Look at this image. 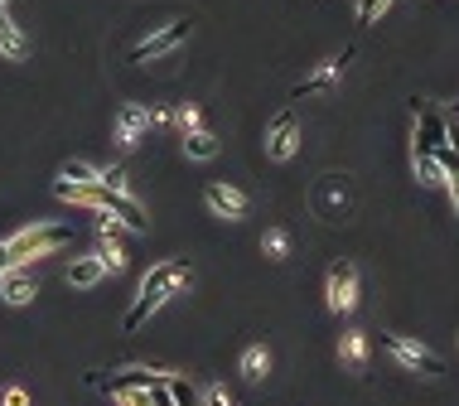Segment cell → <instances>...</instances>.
<instances>
[{
	"mask_svg": "<svg viewBox=\"0 0 459 406\" xmlns=\"http://www.w3.org/2000/svg\"><path fill=\"white\" fill-rule=\"evenodd\" d=\"M305 203H310V213H314L320 223H329V228L348 223L353 208H358V189H353V174H344V170H324V174L310 184Z\"/></svg>",
	"mask_w": 459,
	"mask_h": 406,
	"instance_id": "obj_1",
	"label": "cell"
},
{
	"mask_svg": "<svg viewBox=\"0 0 459 406\" xmlns=\"http://www.w3.org/2000/svg\"><path fill=\"white\" fill-rule=\"evenodd\" d=\"M68 242H73V228H63V223H34V228L10 237V257H15V266H29V261L54 257Z\"/></svg>",
	"mask_w": 459,
	"mask_h": 406,
	"instance_id": "obj_2",
	"label": "cell"
},
{
	"mask_svg": "<svg viewBox=\"0 0 459 406\" xmlns=\"http://www.w3.org/2000/svg\"><path fill=\"white\" fill-rule=\"evenodd\" d=\"M382 353L392 358V363H402L406 373H421V377H440L445 373V363H440V353H430L426 343H416V339H406V334H382Z\"/></svg>",
	"mask_w": 459,
	"mask_h": 406,
	"instance_id": "obj_3",
	"label": "cell"
},
{
	"mask_svg": "<svg viewBox=\"0 0 459 406\" xmlns=\"http://www.w3.org/2000/svg\"><path fill=\"white\" fill-rule=\"evenodd\" d=\"M324 300H329V315H353L358 309V266H353L348 257H338L334 266H329L324 276Z\"/></svg>",
	"mask_w": 459,
	"mask_h": 406,
	"instance_id": "obj_4",
	"label": "cell"
},
{
	"mask_svg": "<svg viewBox=\"0 0 459 406\" xmlns=\"http://www.w3.org/2000/svg\"><path fill=\"white\" fill-rule=\"evenodd\" d=\"M194 34V20H170V25H160L155 34H146L140 44H131V54H126V63H146V58H160V54H174L184 39Z\"/></svg>",
	"mask_w": 459,
	"mask_h": 406,
	"instance_id": "obj_5",
	"label": "cell"
},
{
	"mask_svg": "<svg viewBox=\"0 0 459 406\" xmlns=\"http://www.w3.org/2000/svg\"><path fill=\"white\" fill-rule=\"evenodd\" d=\"M411 116H416V140L411 146H426V150L450 146V116L435 112L426 97H411Z\"/></svg>",
	"mask_w": 459,
	"mask_h": 406,
	"instance_id": "obj_6",
	"label": "cell"
},
{
	"mask_svg": "<svg viewBox=\"0 0 459 406\" xmlns=\"http://www.w3.org/2000/svg\"><path fill=\"white\" fill-rule=\"evenodd\" d=\"M348 63H353V49L334 54V58H324V63H320V73H310L305 82H296V88H290V102H305V97H320V92H329L338 78L348 73Z\"/></svg>",
	"mask_w": 459,
	"mask_h": 406,
	"instance_id": "obj_7",
	"label": "cell"
},
{
	"mask_svg": "<svg viewBox=\"0 0 459 406\" xmlns=\"http://www.w3.org/2000/svg\"><path fill=\"white\" fill-rule=\"evenodd\" d=\"M266 155L276 165H286V160H296L300 155V122H296V112H280L276 122H271L266 131Z\"/></svg>",
	"mask_w": 459,
	"mask_h": 406,
	"instance_id": "obj_8",
	"label": "cell"
},
{
	"mask_svg": "<svg viewBox=\"0 0 459 406\" xmlns=\"http://www.w3.org/2000/svg\"><path fill=\"white\" fill-rule=\"evenodd\" d=\"M204 203H208V213H218V218H228V223H242L246 213H252V199L232 184H204Z\"/></svg>",
	"mask_w": 459,
	"mask_h": 406,
	"instance_id": "obj_9",
	"label": "cell"
},
{
	"mask_svg": "<svg viewBox=\"0 0 459 406\" xmlns=\"http://www.w3.org/2000/svg\"><path fill=\"white\" fill-rule=\"evenodd\" d=\"M34 295H39V281H34L25 266H10L5 276H0V300L5 305H29Z\"/></svg>",
	"mask_w": 459,
	"mask_h": 406,
	"instance_id": "obj_10",
	"label": "cell"
},
{
	"mask_svg": "<svg viewBox=\"0 0 459 406\" xmlns=\"http://www.w3.org/2000/svg\"><path fill=\"white\" fill-rule=\"evenodd\" d=\"M150 126L155 122H150L146 106H121V112H116V140H121V146H140V136H146Z\"/></svg>",
	"mask_w": 459,
	"mask_h": 406,
	"instance_id": "obj_11",
	"label": "cell"
},
{
	"mask_svg": "<svg viewBox=\"0 0 459 406\" xmlns=\"http://www.w3.org/2000/svg\"><path fill=\"white\" fill-rule=\"evenodd\" d=\"M112 213H116V218H121V223H126V228H131L136 237H146V233H150L146 208H140V203H136L131 194H126V189H116V194H112Z\"/></svg>",
	"mask_w": 459,
	"mask_h": 406,
	"instance_id": "obj_12",
	"label": "cell"
},
{
	"mask_svg": "<svg viewBox=\"0 0 459 406\" xmlns=\"http://www.w3.org/2000/svg\"><path fill=\"white\" fill-rule=\"evenodd\" d=\"M411 165H416V179L426 189H440L445 184V165H440V155L426 150V146H411Z\"/></svg>",
	"mask_w": 459,
	"mask_h": 406,
	"instance_id": "obj_13",
	"label": "cell"
},
{
	"mask_svg": "<svg viewBox=\"0 0 459 406\" xmlns=\"http://www.w3.org/2000/svg\"><path fill=\"white\" fill-rule=\"evenodd\" d=\"M338 358H344L353 373H368V334H363V329H348L344 343H338Z\"/></svg>",
	"mask_w": 459,
	"mask_h": 406,
	"instance_id": "obj_14",
	"label": "cell"
},
{
	"mask_svg": "<svg viewBox=\"0 0 459 406\" xmlns=\"http://www.w3.org/2000/svg\"><path fill=\"white\" fill-rule=\"evenodd\" d=\"M102 276H107V261H102V257H78L73 266H68V285H78V291L97 285Z\"/></svg>",
	"mask_w": 459,
	"mask_h": 406,
	"instance_id": "obj_15",
	"label": "cell"
},
{
	"mask_svg": "<svg viewBox=\"0 0 459 406\" xmlns=\"http://www.w3.org/2000/svg\"><path fill=\"white\" fill-rule=\"evenodd\" d=\"M184 155H189V160H213V155H218V136L208 126H189V131H184Z\"/></svg>",
	"mask_w": 459,
	"mask_h": 406,
	"instance_id": "obj_16",
	"label": "cell"
},
{
	"mask_svg": "<svg viewBox=\"0 0 459 406\" xmlns=\"http://www.w3.org/2000/svg\"><path fill=\"white\" fill-rule=\"evenodd\" d=\"M0 54H5V58H25V54H29L25 34L15 30V20L5 15V5H0Z\"/></svg>",
	"mask_w": 459,
	"mask_h": 406,
	"instance_id": "obj_17",
	"label": "cell"
},
{
	"mask_svg": "<svg viewBox=\"0 0 459 406\" xmlns=\"http://www.w3.org/2000/svg\"><path fill=\"white\" fill-rule=\"evenodd\" d=\"M238 368H242V377H246V382H262V377L271 373V353L262 349V343H252V349L242 353V363H238Z\"/></svg>",
	"mask_w": 459,
	"mask_h": 406,
	"instance_id": "obj_18",
	"label": "cell"
},
{
	"mask_svg": "<svg viewBox=\"0 0 459 406\" xmlns=\"http://www.w3.org/2000/svg\"><path fill=\"white\" fill-rule=\"evenodd\" d=\"M170 397H174V406H204V387L179 377V373H170Z\"/></svg>",
	"mask_w": 459,
	"mask_h": 406,
	"instance_id": "obj_19",
	"label": "cell"
},
{
	"mask_svg": "<svg viewBox=\"0 0 459 406\" xmlns=\"http://www.w3.org/2000/svg\"><path fill=\"white\" fill-rule=\"evenodd\" d=\"M58 179H73V184H102V170L88 160H63L58 165Z\"/></svg>",
	"mask_w": 459,
	"mask_h": 406,
	"instance_id": "obj_20",
	"label": "cell"
},
{
	"mask_svg": "<svg viewBox=\"0 0 459 406\" xmlns=\"http://www.w3.org/2000/svg\"><path fill=\"white\" fill-rule=\"evenodd\" d=\"M262 252H266V261H286V257H290V233H286V228H266Z\"/></svg>",
	"mask_w": 459,
	"mask_h": 406,
	"instance_id": "obj_21",
	"label": "cell"
},
{
	"mask_svg": "<svg viewBox=\"0 0 459 406\" xmlns=\"http://www.w3.org/2000/svg\"><path fill=\"white\" fill-rule=\"evenodd\" d=\"M150 387H155V382H150ZM150 387H116L112 402L116 406H155V392H150Z\"/></svg>",
	"mask_w": 459,
	"mask_h": 406,
	"instance_id": "obj_22",
	"label": "cell"
},
{
	"mask_svg": "<svg viewBox=\"0 0 459 406\" xmlns=\"http://www.w3.org/2000/svg\"><path fill=\"white\" fill-rule=\"evenodd\" d=\"M392 5V0H358V25H378V15Z\"/></svg>",
	"mask_w": 459,
	"mask_h": 406,
	"instance_id": "obj_23",
	"label": "cell"
},
{
	"mask_svg": "<svg viewBox=\"0 0 459 406\" xmlns=\"http://www.w3.org/2000/svg\"><path fill=\"white\" fill-rule=\"evenodd\" d=\"M97 257L107 261V271H121V266H126V247H121V242H102Z\"/></svg>",
	"mask_w": 459,
	"mask_h": 406,
	"instance_id": "obj_24",
	"label": "cell"
},
{
	"mask_svg": "<svg viewBox=\"0 0 459 406\" xmlns=\"http://www.w3.org/2000/svg\"><path fill=\"white\" fill-rule=\"evenodd\" d=\"M204 402L208 406H232V392L222 387V382H204Z\"/></svg>",
	"mask_w": 459,
	"mask_h": 406,
	"instance_id": "obj_25",
	"label": "cell"
},
{
	"mask_svg": "<svg viewBox=\"0 0 459 406\" xmlns=\"http://www.w3.org/2000/svg\"><path fill=\"white\" fill-rule=\"evenodd\" d=\"M0 406H29V392H25V387H15V382H10V387L0 392Z\"/></svg>",
	"mask_w": 459,
	"mask_h": 406,
	"instance_id": "obj_26",
	"label": "cell"
},
{
	"mask_svg": "<svg viewBox=\"0 0 459 406\" xmlns=\"http://www.w3.org/2000/svg\"><path fill=\"white\" fill-rule=\"evenodd\" d=\"M102 184H112V189H126L131 179H126V170H121V165H112V170H102Z\"/></svg>",
	"mask_w": 459,
	"mask_h": 406,
	"instance_id": "obj_27",
	"label": "cell"
},
{
	"mask_svg": "<svg viewBox=\"0 0 459 406\" xmlns=\"http://www.w3.org/2000/svg\"><path fill=\"white\" fill-rule=\"evenodd\" d=\"M179 126H184V131H189V126H204V122H198V102H184V106H179Z\"/></svg>",
	"mask_w": 459,
	"mask_h": 406,
	"instance_id": "obj_28",
	"label": "cell"
},
{
	"mask_svg": "<svg viewBox=\"0 0 459 406\" xmlns=\"http://www.w3.org/2000/svg\"><path fill=\"white\" fill-rule=\"evenodd\" d=\"M10 266H15V257H10V242H0V276H5Z\"/></svg>",
	"mask_w": 459,
	"mask_h": 406,
	"instance_id": "obj_29",
	"label": "cell"
},
{
	"mask_svg": "<svg viewBox=\"0 0 459 406\" xmlns=\"http://www.w3.org/2000/svg\"><path fill=\"white\" fill-rule=\"evenodd\" d=\"M445 116H450V131H459V102L450 106V112H445Z\"/></svg>",
	"mask_w": 459,
	"mask_h": 406,
	"instance_id": "obj_30",
	"label": "cell"
},
{
	"mask_svg": "<svg viewBox=\"0 0 459 406\" xmlns=\"http://www.w3.org/2000/svg\"><path fill=\"white\" fill-rule=\"evenodd\" d=\"M0 5H5V0H0Z\"/></svg>",
	"mask_w": 459,
	"mask_h": 406,
	"instance_id": "obj_31",
	"label": "cell"
}]
</instances>
